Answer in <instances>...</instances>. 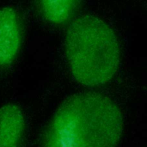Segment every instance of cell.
Instances as JSON below:
<instances>
[{"label": "cell", "mask_w": 147, "mask_h": 147, "mask_svg": "<svg viewBox=\"0 0 147 147\" xmlns=\"http://www.w3.org/2000/svg\"><path fill=\"white\" fill-rule=\"evenodd\" d=\"M121 113L110 98L81 93L59 107L43 137L47 146L100 147L116 145L122 136Z\"/></svg>", "instance_id": "1"}, {"label": "cell", "mask_w": 147, "mask_h": 147, "mask_svg": "<svg viewBox=\"0 0 147 147\" xmlns=\"http://www.w3.org/2000/svg\"><path fill=\"white\" fill-rule=\"evenodd\" d=\"M65 49L73 76L84 86L104 84L118 69L120 52L117 37L107 24L96 17H81L71 24Z\"/></svg>", "instance_id": "2"}, {"label": "cell", "mask_w": 147, "mask_h": 147, "mask_svg": "<svg viewBox=\"0 0 147 147\" xmlns=\"http://www.w3.org/2000/svg\"><path fill=\"white\" fill-rule=\"evenodd\" d=\"M18 15L10 7L0 9V65H6L16 57L21 44Z\"/></svg>", "instance_id": "3"}, {"label": "cell", "mask_w": 147, "mask_h": 147, "mask_svg": "<svg viewBox=\"0 0 147 147\" xmlns=\"http://www.w3.org/2000/svg\"><path fill=\"white\" fill-rule=\"evenodd\" d=\"M24 118L16 105L7 104L0 108V146H16L22 138Z\"/></svg>", "instance_id": "4"}, {"label": "cell", "mask_w": 147, "mask_h": 147, "mask_svg": "<svg viewBox=\"0 0 147 147\" xmlns=\"http://www.w3.org/2000/svg\"><path fill=\"white\" fill-rule=\"evenodd\" d=\"M41 11L47 20L61 24L68 20L78 9L81 0H39Z\"/></svg>", "instance_id": "5"}]
</instances>
